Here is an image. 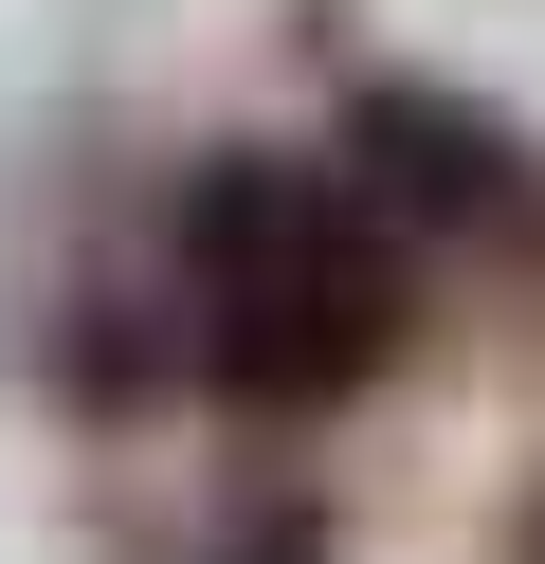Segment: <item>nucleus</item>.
Returning a JSON list of instances; mask_svg holds the SVG:
<instances>
[{"label":"nucleus","mask_w":545,"mask_h":564,"mask_svg":"<svg viewBox=\"0 0 545 564\" xmlns=\"http://www.w3.org/2000/svg\"><path fill=\"white\" fill-rule=\"evenodd\" d=\"M164 346L237 419H346L418 346V237L346 183V147H218L164 200Z\"/></svg>","instance_id":"nucleus-1"},{"label":"nucleus","mask_w":545,"mask_h":564,"mask_svg":"<svg viewBox=\"0 0 545 564\" xmlns=\"http://www.w3.org/2000/svg\"><path fill=\"white\" fill-rule=\"evenodd\" d=\"M346 183L382 200L418 256H491V273H527V292H545V147H527V128H491L472 91H418V74L346 91Z\"/></svg>","instance_id":"nucleus-2"},{"label":"nucleus","mask_w":545,"mask_h":564,"mask_svg":"<svg viewBox=\"0 0 545 564\" xmlns=\"http://www.w3.org/2000/svg\"><path fill=\"white\" fill-rule=\"evenodd\" d=\"M509 564H545V491H527V510H509Z\"/></svg>","instance_id":"nucleus-3"}]
</instances>
